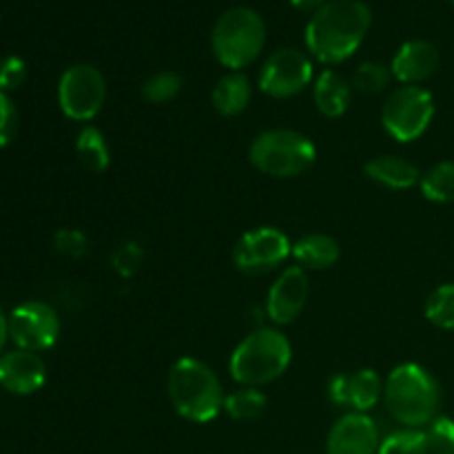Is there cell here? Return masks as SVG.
Wrapping results in <instances>:
<instances>
[{
  "label": "cell",
  "mask_w": 454,
  "mask_h": 454,
  "mask_svg": "<svg viewBox=\"0 0 454 454\" xmlns=\"http://www.w3.org/2000/svg\"><path fill=\"white\" fill-rule=\"evenodd\" d=\"M419 189L428 202H454V160H443V162L434 164L428 171L421 173Z\"/></svg>",
  "instance_id": "cell-22"
},
{
  "label": "cell",
  "mask_w": 454,
  "mask_h": 454,
  "mask_svg": "<svg viewBox=\"0 0 454 454\" xmlns=\"http://www.w3.org/2000/svg\"><path fill=\"white\" fill-rule=\"evenodd\" d=\"M142 264H145V248H142V244L133 242V239L118 244L115 251L111 253V269L122 279L136 278L140 273Z\"/></svg>",
  "instance_id": "cell-28"
},
{
  "label": "cell",
  "mask_w": 454,
  "mask_h": 454,
  "mask_svg": "<svg viewBox=\"0 0 454 454\" xmlns=\"http://www.w3.org/2000/svg\"><path fill=\"white\" fill-rule=\"evenodd\" d=\"M434 118V98L421 84H399L381 106V124L393 140L408 145L428 131Z\"/></svg>",
  "instance_id": "cell-7"
},
{
  "label": "cell",
  "mask_w": 454,
  "mask_h": 454,
  "mask_svg": "<svg viewBox=\"0 0 454 454\" xmlns=\"http://www.w3.org/2000/svg\"><path fill=\"white\" fill-rule=\"evenodd\" d=\"M393 80L395 78L393 71H390V65H384V62L377 60L362 62V65L355 67L353 75H350V84H353L355 91L366 93V96L384 93Z\"/></svg>",
  "instance_id": "cell-24"
},
{
  "label": "cell",
  "mask_w": 454,
  "mask_h": 454,
  "mask_svg": "<svg viewBox=\"0 0 454 454\" xmlns=\"http://www.w3.org/2000/svg\"><path fill=\"white\" fill-rule=\"evenodd\" d=\"M106 102L105 74L96 65L78 62L65 69L58 80V105L75 122H91Z\"/></svg>",
  "instance_id": "cell-8"
},
{
  "label": "cell",
  "mask_w": 454,
  "mask_h": 454,
  "mask_svg": "<svg viewBox=\"0 0 454 454\" xmlns=\"http://www.w3.org/2000/svg\"><path fill=\"white\" fill-rule=\"evenodd\" d=\"M18 133V109L9 93L0 91V146H7Z\"/></svg>",
  "instance_id": "cell-32"
},
{
  "label": "cell",
  "mask_w": 454,
  "mask_h": 454,
  "mask_svg": "<svg viewBox=\"0 0 454 454\" xmlns=\"http://www.w3.org/2000/svg\"><path fill=\"white\" fill-rule=\"evenodd\" d=\"M47 381V364L38 353L13 348L0 357V386L13 395H34Z\"/></svg>",
  "instance_id": "cell-15"
},
{
  "label": "cell",
  "mask_w": 454,
  "mask_h": 454,
  "mask_svg": "<svg viewBox=\"0 0 454 454\" xmlns=\"http://www.w3.org/2000/svg\"><path fill=\"white\" fill-rule=\"evenodd\" d=\"M315 82L313 58L297 47L270 53L260 69V89L275 100H288Z\"/></svg>",
  "instance_id": "cell-10"
},
{
  "label": "cell",
  "mask_w": 454,
  "mask_h": 454,
  "mask_svg": "<svg viewBox=\"0 0 454 454\" xmlns=\"http://www.w3.org/2000/svg\"><path fill=\"white\" fill-rule=\"evenodd\" d=\"M27 80V62L18 56H4L0 60V91H13Z\"/></svg>",
  "instance_id": "cell-31"
},
{
  "label": "cell",
  "mask_w": 454,
  "mask_h": 454,
  "mask_svg": "<svg viewBox=\"0 0 454 454\" xmlns=\"http://www.w3.org/2000/svg\"><path fill=\"white\" fill-rule=\"evenodd\" d=\"M291 253L293 242L286 233L275 226H257V229L239 235L231 257L239 273L257 278V275H266L279 269L291 257Z\"/></svg>",
  "instance_id": "cell-9"
},
{
  "label": "cell",
  "mask_w": 454,
  "mask_h": 454,
  "mask_svg": "<svg viewBox=\"0 0 454 454\" xmlns=\"http://www.w3.org/2000/svg\"><path fill=\"white\" fill-rule=\"evenodd\" d=\"M53 248L69 260H80L89 253V238L80 229H60L53 235Z\"/></svg>",
  "instance_id": "cell-30"
},
{
  "label": "cell",
  "mask_w": 454,
  "mask_h": 454,
  "mask_svg": "<svg viewBox=\"0 0 454 454\" xmlns=\"http://www.w3.org/2000/svg\"><path fill=\"white\" fill-rule=\"evenodd\" d=\"M328 399L348 412H371L384 399V380L372 368L337 372L328 381Z\"/></svg>",
  "instance_id": "cell-12"
},
{
  "label": "cell",
  "mask_w": 454,
  "mask_h": 454,
  "mask_svg": "<svg viewBox=\"0 0 454 454\" xmlns=\"http://www.w3.org/2000/svg\"><path fill=\"white\" fill-rule=\"evenodd\" d=\"M353 84L335 69H324L313 82V100L324 118H341L348 111Z\"/></svg>",
  "instance_id": "cell-18"
},
{
  "label": "cell",
  "mask_w": 454,
  "mask_h": 454,
  "mask_svg": "<svg viewBox=\"0 0 454 454\" xmlns=\"http://www.w3.org/2000/svg\"><path fill=\"white\" fill-rule=\"evenodd\" d=\"M182 87H184L182 75L176 74V71L164 69L151 74L149 78L142 82L140 93L149 105H167V102L176 100V98L180 96Z\"/></svg>",
  "instance_id": "cell-25"
},
{
  "label": "cell",
  "mask_w": 454,
  "mask_h": 454,
  "mask_svg": "<svg viewBox=\"0 0 454 454\" xmlns=\"http://www.w3.org/2000/svg\"><path fill=\"white\" fill-rule=\"evenodd\" d=\"M426 319L443 331H454V284H442L426 300Z\"/></svg>",
  "instance_id": "cell-26"
},
{
  "label": "cell",
  "mask_w": 454,
  "mask_h": 454,
  "mask_svg": "<svg viewBox=\"0 0 454 454\" xmlns=\"http://www.w3.org/2000/svg\"><path fill=\"white\" fill-rule=\"evenodd\" d=\"M381 402L402 428H426L439 415L442 384L421 364H399L384 380Z\"/></svg>",
  "instance_id": "cell-2"
},
{
  "label": "cell",
  "mask_w": 454,
  "mask_h": 454,
  "mask_svg": "<svg viewBox=\"0 0 454 454\" xmlns=\"http://www.w3.org/2000/svg\"><path fill=\"white\" fill-rule=\"evenodd\" d=\"M291 362L293 346L288 337L278 328L260 326L235 346L229 359V371L239 386L260 388L279 380Z\"/></svg>",
  "instance_id": "cell-4"
},
{
  "label": "cell",
  "mask_w": 454,
  "mask_h": 454,
  "mask_svg": "<svg viewBox=\"0 0 454 454\" xmlns=\"http://www.w3.org/2000/svg\"><path fill=\"white\" fill-rule=\"evenodd\" d=\"M380 428L368 412H346L331 426L326 454H377Z\"/></svg>",
  "instance_id": "cell-14"
},
{
  "label": "cell",
  "mask_w": 454,
  "mask_h": 454,
  "mask_svg": "<svg viewBox=\"0 0 454 454\" xmlns=\"http://www.w3.org/2000/svg\"><path fill=\"white\" fill-rule=\"evenodd\" d=\"M326 3L328 0H291V4L297 9V12L310 13V16H313L315 12H319Z\"/></svg>",
  "instance_id": "cell-33"
},
{
  "label": "cell",
  "mask_w": 454,
  "mask_h": 454,
  "mask_svg": "<svg viewBox=\"0 0 454 454\" xmlns=\"http://www.w3.org/2000/svg\"><path fill=\"white\" fill-rule=\"evenodd\" d=\"M7 340H9V319H7V315L3 313V309H0V357L4 355Z\"/></svg>",
  "instance_id": "cell-34"
},
{
  "label": "cell",
  "mask_w": 454,
  "mask_h": 454,
  "mask_svg": "<svg viewBox=\"0 0 454 454\" xmlns=\"http://www.w3.org/2000/svg\"><path fill=\"white\" fill-rule=\"evenodd\" d=\"M75 155L87 171L105 173L111 164V149L105 133L91 124L82 127L75 137Z\"/></svg>",
  "instance_id": "cell-21"
},
{
  "label": "cell",
  "mask_w": 454,
  "mask_h": 454,
  "mask_svg": "<svg viewBox=\"0 0 454 454\" xmlns=\"http://www.w3.org/2000/svg\"><path fill=\"white\" fill-rule=\"evenodd\" d=\"M253 98V84L242 71H229L215 82L211 91V105L224 118H235L248 109Z\"/></svg>",
  "instance_id": "cell-20"
},
{
  "label": "cell",
  "mask_w": 454,
  "mask_h": 454,
  "mask_svg": "<svg viewBox=\"0 0 454 454\" xmlns=\"http://www.w3.org/2000/svg\"><path fill=\"white\" fill-rule=\"evenodd\" d=\"M377 454H430L424 428H399L381 439Z\"/></svg>",
  "instance_id": "cell-27"
},
{
  "label": "cell",
  "mask_w": 454,
  "mask_h": 454,
  "mask_svg": "<svg viewBox=\"0 0 454 454\" xmlns=\"http://www.w3.org/2000/svg\"><path fill=\"white\" fill-rule=\"evenodd\" d=\"M171 406L191 424H208L224 412L226 393L217 372L198 357H180L167 375Z\"/></svg>",
  "instance_id": "cell-3"
},
{
  "label": "cell",
  "mask_w": 454,
  "mask_h": 454,
  "mask_svg": "<svg viewBox=\"0 0 454 454\" xmlns=\"http://www.w3.org/2000/svg\"><path fill=\"white\" fill-rule=\"evenodd\" d=\"M372 12L362 0H328L304 29L306 51L322 65H341L366 40Z\"/></svg>",
  "instance_id": "cell-1"
},
{
  "label": "cell",
  "mask_w": 454,
  "mask_h": 454,
  "mask_svg": "<svg viewBox=\"0 0 454 454\" xmlns=\"http://www.w3.org/2000/svg\"><path fill=\"white\" fill-rule=\"evenodd\" d=\"M430 454H454V419L437 415L424 428Z\"/></svg>",
  "instance_id": "cell-29"
},
{
  "label": "cell",
  "mask_w": 454,
  "mask_h": 454,
  "mask_svg": "<svg viewBox=\"0 0 454 454\" xmlns=\"http://www.w3.org/2000/svg\"><path fill=\"white\" fill-rule=\"evenodd\" d=\"M266 44L264 18L251 7H231L211 29V51L229 71H242L262 56Z\"/></svg>",
  "instance_id": "cell-5"
},
{
  "label": "cell",
  "mask_w": 454,
  "mask_h": 454,
  "mask_svg": "<svg viewBox=\"0 0 454 454\" xmlns=\"http://www.w3.org/2000/svg\"><path fill=\"white\" fill-rule=\"evenodd\" d=\"M266 403H269V399L260 388L242 386V388L226 395L224 412L235 421H255L266 412Z\"/></svg>",
  "instance_id": "cell-23"
},
{
  "label": "cell",
  "mask_w": 454,
  "mask_h": 454,
  "mask_svg": "<svg viewBox=\"0 0 454 454\" xmlns=\"http://www.w3.org/2000/svg\"><path fill=\"white\" fill-rule=\"evenodd\" d=\"M341 247L333 235L309 233L293 242L291 257L304 270H328L340 262Z\"/></svg>",
  "instance_id": "cell-19"
},
{
  "label": "cell",
  "mask_w": 454,
  "mask_h": 454,
  "mask_svg": "<svg viewBox=\"0 0 454 454\" xmlns=\"http://www.w3.org/2000/svg\"><path fill=\"white\" fill-rule=\"evenodd\" d=\"M9 340L16 348L43 353L60 337V317L47 301H25L9 313Z\"/></svg>",
  "instance_id": "cell-11"
},
{
  "label": "cell",
  "mask_w": 454,
  "mask_h": 454,
  "mask_svg": "<svg viewBox=\"0 0 454 454\" xmlns=\"http://www.w3.org/2000/svg\"><path fill=\"white\" fill-rule=\"evenodd\" d=\"M248 160L264 176L291 180L313 168L317 149L309 136L295 129H266L253 137Z\"/></svg>",
  "instance_id": "cell-6"
},
{
  "label": "cell",
  "mask_w": 454,
  "mask_h": 454,
  "mask_svg": "<svg viewBox=\"0 0 454 454\" xmlns=\"http://www.w3.org/2000/svg\"><path fill=\"white\" fill-rule=\"evenodd\" d=\"M450 3H452V4H454V0H450Z\"/></svg>",
  "instance_id": "cell-35"
},
{
  "label": "cell",
  "mask_w": 454,
  "mask_h": 454,
  "mask_svg": "<svg viewBox=\"0 0 454 454\" xmlns=\"http://www.w3.org/2000/svg\"><path fill=\"white\" fill-rule=\"evenodd\" d=\"M442 65V53L430 40L415 38L403 43L390 62L393 78L399 84H424L433 78Z\"/></svg>",
  "instance_id": "cell-16"
},
{
  "label": "cell",
  "mask_w": 454,
  "mask_h": 454,
  "mask_svg": "<svg viewBox=\"0 0 454 454\" xmlns=\"http://www.w3.org/2000/svg\"><path fill=\"white\" fill-rule=\"evenodd\" d=\"M364 173H366L368 180L377 182L384 189L393 191H406L412 186L419 184L421 171L417 168V164H412L411 160H406L403 155L397 153H384L377 155V158L368 160L364 164Z\"/></svg>",
  "instance_id": "cell-17"
},
{
  "label": "cell",
  "mask_w": 454,
  "mask_h": 454,
  "mask_svg": "<svg viewBox=\"0 0 454 454\" xmlns=\"http://www.w3.org/2000/svg\"><path fill=\"white\" fill-rule=\"evenodd\" d=\"M310 297V279L309 273L300 266H288L270 286L266 297V317L275 326H286L293 324L306 309Z\"/></svg>",
  "instance_id": "cell-13"
}]
</instances>
